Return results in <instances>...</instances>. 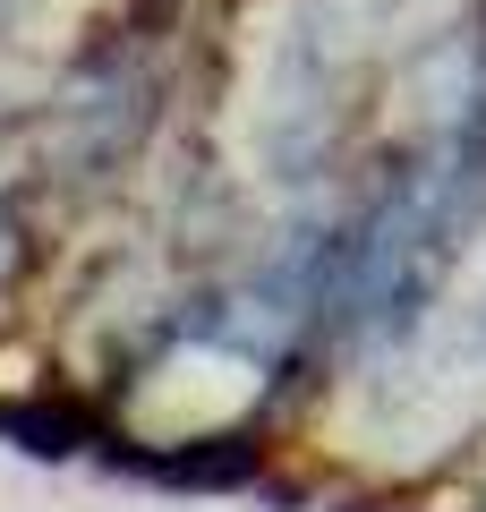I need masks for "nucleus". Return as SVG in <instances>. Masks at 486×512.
Instances as JSON below:
<instances>
[{"mask_svg": "<svg viewBox=\"0 0 486 512\" xmlns=\"http://www.w3.org/2000/svg\"><path fill=\"white\" fill-rule=\"evenodd\" d=\"M0 436L18 444V453H77V444H111L103 419H94L86 402H69V393H26V402H0Z\"/></svg>", "mask_w": 486, "mask_h": 512, "instance_id": "obj_1", "label": "nucleus"}]
</instances>
